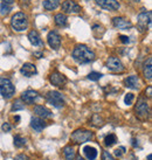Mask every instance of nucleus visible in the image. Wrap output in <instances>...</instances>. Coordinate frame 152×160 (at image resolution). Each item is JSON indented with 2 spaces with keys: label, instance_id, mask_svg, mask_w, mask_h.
<instances>
[{
  "label": "nucleus",
  "instance_id": "41",
  "mask_svg": "<svg viewBox=\"0 0 152 160\" xmlns=\"http://www.w3.org/2000/svg\"><path fill=\"white\" fill-rule=\"evenodd\" d=\"M76 160H84V159H83L81 156H77V157H76Z\"/></svg>",
  "mask_w": 152,
  "mask_h": 160
},
{
  "label": "nucleus",
  "instance_id": "22",
  "mask_svg": "<svg viewBox=\"0 0 152 160\" xmlns=\"http://www.w3.org/2000/svg\"><path fill=\"white\" fill-rule=\"evenodd\" d=\"M83 152L86 154V157L88 158V160H95L97 157V151H96L95 147H91V146H86L83 148Z\"/></svg>",
  "mask_w": 152,
  "mask_h": 160
},
{
  "label": "nucleus",
  "instance_id": "35",
  "mask_svg": "<svg viewBox=\"0 0 152 160\" xmlns=\"http://www.w3.org/2000/svg\"><path fill=\"white\" fill-rule=\"evenodd\" d=\"M102 160H115V158L108 151H103V153H102Z\"/></svg>",
  "mask_w": 152,
  "mask_h": 160
},
{
  "label": "nucleus",
  "instance_id": "30",
  "mask_svg": "<svg viewBox=\"0 0 152 160\" xmlns=\"http://www.w3.org/2000/svg\"><path fill=\"white\" fill-rule=\"evenodd\" d=\"M10 12H11V6L6 5V4H1V6H0V14L1 15H7Z\"/></svg>",
  "mask_w": 152,
  "mask_h": 160
},
{
  "label": "nucleus",
  "instance_id": "21",
  "mask_svg": "<svg viewBox=\"0 0 152 160\" xmlns=\"http://www.w3.org/2000/svg\"><path fill=\"white\" fill-rule=\"evenodd\" d=\"M63 156L66 160H74L76 153H75V148L72 146V145H67L64 148H63Z\"/></svg>",
  "mask_w": 152,
  "mask_h": 160
},
{
  "label": "nucleus",
  "instance_id": "18",
  "mask_svg": "<svg viewBox=\"0 0 152 160\" xmlns=\"http://www.w3.org/2000/svg\"><path fill=\"white\" fill-rule=\"evenodd\" d=\"M28 39H29V42L35 46V47H43V42L41 40L40 35L37 31H31L28 33Z\"/></svg>",
  "mask_w": 152,
  "mask_h": 160
},
{
  "label": "nucleus",
  "instance_id": "6",
  "mask_svg": "<svg viewBox=\"0 0 152 160\" xmlns=\"http://www.w3.org/2000/svg\"><path fill=\"white\" fill-rule=\"evenodd\" d=\"M150 23H151V12H143L137 17V27L140 33L146 32Z\"/></svg>",
  "mask_w": 152,
  "mask_h": 160
},
{
  "label": "nucleus",
  "instance_id": "4",
  "mask_svg": "<svg viewBox=\"0 0 152 160\" xmlns=\"http://www.w3.org/2000/svg\"><path fill=\"white\" fill-rule=\"evenodd\" d=\"M94 138V135L93 132L88 131V130H83V129H80V130H76L75 132L72 133L70 136V139L72 141H74L75 144H83L86 141H89Z\"/></svg>",
  "mask_w": 152,
  "mask_h": 160
},
{
  "label": "nucleus",
  "instance_id": "13",
  "mask_svg": "<svg viewBox=\"0 0 152 160\" xmlns=\"http://www.w3.org/2000/svg\"><path fill=\"white\" fill-rule=\"evenodd\" d=\"M20 73H21L23 76H26V77H32V76H34V75L38 73V70H37V67H35L33 63H25V64L21 67Z\"/></svg>",
  "mask_w": 152,
  "mask_h": 160
},
{
  "label": "nucleus",
  "instance_id": "33",
  "mask_svg": "<svg viewBox=\"0 0 152 160\" xmlns=\"http://www.w3.org/2000/svg\"><path fill=\"white\" fill-rule=\"evenodd\" d=\"M20 6L22 9H29L32 6V1L31 0H20Z\"/></svg>",
  "mask_w": 152,
  "mask_h": 160
},
{
  "label": "nucleus",
  "instance_id": "2",
  "mask_svg": "<svg viewBox=\"0 0 152 160\" xmlns=\"http://www.w3.org/2000/svg\"><path fill=\"white\" fill-rule=\"evenodd\" d=\"M11 26H12V28L15 32H23L25 29H27V27H28V19L25 15V13H22V12L15 13L12 17Z\"/></svg>",
  "mask_w": 152,
  "mask_h": 160
},
{
  "label": "nucleus",
  "instance_id": "24",
  "mask_svg": "<svg viewBox=\"0 0 152 160\" xmlns=\"http://www.w3.org/2000/svg\"><path fill=\"white\" fill-rule=\"evenodd\" d=\"M54 20H55V25L58 27H63V26L67 25V17L62 13H57L54 17Z\"/></svg>",
  "mask_w": 152,
  "mask_h": 160
},
{
  "label": "nucleus",
  "instance_id": "37",
  "mask_svg": "<svg viewBox=\"0 0 152 160\" xmlns=\"http://www.w3.org/2000/svg\"><path fill=\"white\" fill-rule=\"evenodd\" d=\"M14 160H31V159H29V157H27L26 154H18V156L14 158Z\"/></svg>",
  "mask_w": 152,
  "mask_h": 160
},
{
  "label": "nucleus",
  "instance_id": "31",
  "mask_svg": "<svg viewBox=\"0 0 152 160\" xmlns=\"http://www.w3.org/2000/svg\"><path fill=\"white\" fill-rule=\"evenodd\" d=\"M125 147L124 146H121V147H117L116 150H115V152H114V154L117 157V158H121V157H123L124 154H125Z\"/></svg>",
  "mask_w": 152,
  "mask_h": 160
},
{
  "label": "nucleus",
  "instance_id": "34",
  "mask_svg": "<svg viewBox=\"0 0 152 160\" xmlns=\"http://www.w3.org/2000/svg\"><path fill=\"white\" fill-rule=\"evenodd\" d=\"M133 100H134L133 94H126V96H125V98H124V102H125V104H126V105H131Z\"/></svg>",
  "mask_w": 152,
  "mask_h": 160
},
{
  "label": "nucleus",
  "instance_id": "11",
  "mask_svg": "<svg viewBox=\"0 0 152 160\" xmlns=\"http://www.w3.org/2000/svg\"><path fill=\"white\" fill-rule=\"evenodd\" d=\"M49 81L55 87H63L67 83V77L63 74H61L60 71H53L49 75Z\"/></svg>",
  "mask_w": 152,
  "mask_h": 160
},
{
  "label": "nucleus",
  "instance_id": "1",
  "mask_svg": "<svg viewBox=\"0 0 152 160\" xmlns=\"http://www.w3.org/2000/svg\"><path fill=\"white\" fill-rule=\"evenodd\" d=\"M73 57L78 63H89L96 59L95 53L84 44H77L73 50Z\"/></svg>",
  "mask_w": 152,
  "mask_h": 160
},
{
  "label": "nucleus",
  "instance_id": "40",
  "mask_svg": "<svg viewBox=\"0 0 152 160\" xmlns=\"http://www.w3.org/2000/svg\"><path fill=\"white\" fill-rule=\"evenodd\" d=\"M2 4H6V5H12L14 2V0H1Z\"/></svg>",
  "mask_w": 152,
  "mask_h": 160
},
{
  "label": "nucleus",
  "instance_id": "16",
  "mask_svg": "<svg viewBox=\"0 0 152 160\" xmlns=\"http://www.w3.org/2000/svg\"><path fill=\"white\" fill-rule=\"evenodd\" d=\"M34 112H35V115H38L39 118H42V119H45V118H50V117L53 116V113H52L47 108H45V106H42V105H35V106H34Z\"/></svg>",
  "mask_w": 152,
  "mask_h": 160
},
{
  "label": "nucleus",
  "instance_id": "8",
  "mask_svg": "<svg viewBox=\"0 0 152 160\" xmlns=\"http://www.w3.org/2000/svg\"><path fill=\"white\" fill-rule=\"evenodd\" d=\"M62 11L67 14H76L82 11V7L73 0H64L62 2Z\"/></svg>",
  "mask_w": 152,
  "mask_h": 160
},
{
  "label": "nucleus",
  "instance_id": "10",
  "mask_svg": "<svg viewBox=\"0 0 152 160\" xmlns=\"http://www.w3.org/2000/svg\"><path fill=\"white\" fill-rule=\"evenodd\" d=\"M47 40H48V44L50 46V48H53L54 50H57L61 47V36L55 31H52L48 33Z\"/></svg>",
  "mask_w": 152,
  "mask_h": 160
},
{
  "label": "nucleus",
  "instance_id": "17",
  "mask_svg": "<svg viewBox=\"0 0 152 160\" xmlns=\"http://www.w3.org/2000/svg\"><path fill=\"white\" fill-rule=\"evenodd\" d=\"M31 127L37 131V132H41L45 127H46V123L42 118H39V117H33L31 120Z\"/></svg>",
  "mask_w": 152,
  "mask_h": 160
},
{
  "label": "nucleus",
  "instance_id": "42",
  "mask_svg": "<svg viewBox=\"0 0 152 160\" xmlns=\"http://www.w3.org/2000/svg\"><path fill=\"white\" fill-rule=\"evenodd\" d=\"M134 1H139V0H134Z\"/></svg>",
  "mask_w": 152,
  "mask_h": 160
},
{
  "label": "nucleus",
  "instance_id": "3",
  "mask_svg": "<svg viewBox=\"0 0 152 160\" xmlns=\"http://www.w3.org/2000/svg\"><path fill=\"white\" fill-rule=\"evenodd\" d=\"M0 94L5 98H11L15 94V88L10 79L0 77Z\"/></svg>",
  "mask_w": 152,
  "mask_h": 160
},
{
  "label": "nucleus",
  "instance_id": "26",
  "mask_svg": "<svg viewBox=\"0 0 152 160\" xmlns=\"http://www.w3.org/2000/svg\"><path fill=\"white\" fill-rule=\"evenodd\" d=\"M116 141H117V137H116V135L110 133L109 136H107V137L104 138V145H105L107 147H110V146H113V145L116 144Z\"/></svg>",
  "mask_w": 152,
  "mask_h": 160
},
{
  "label": "nucleus",
  "instance_id": "28",
  "mask_svg": "<svg viewBox=\"0 0 152 160\" xmlns=\"http://www.w3.org/2000/svg\"><path fill=\"white\" fill-rule=\"evenodd\" d=\"M91 125L95 126V127H101V126L104 125V121L98 115H94L93 118H91Z\"/></svg>",
  "mask_w": 152,
  "mask_h": 160
},
{
  "label": "nucleus",
  "instance_id": "29",
  "mask_svg": "<svg viewBox=\"0 0 152 160\" xmlns=\"http://www.w3.org/2000/svg\"><path fill=\"white\" fill-rule=\"evenodd\" d=\"M23 109H25V105L20 100H17L12 105V111H18V110H23Z\"/></svg>",
  "mask_w": 152,
  "mask_h": 160
},
{
  "label": "nucleus",
  "instance_id": "36",
  "mask_svg": "<svg viewBox=\"0 0 152 160\" xmlns=\"http://www.w3.org/2000/svg\"><path fill=\"white\" fill-rule=\"evenodd\" d=\"M1 130H2L4 132H10V131L12 130V126L10 125V123H4L2 126H1Z\"/></svg>",
  "mask_w": 152,
  "mask_h": 160
},
{
  "label": "nucleus",
  "instance_id": "5",
  "mask_svg": "<svg viewBox=\"0 0 152 160\" xmlns=\"http://www.w3.org/2000/svg\"><path fill=\"white\" fill-rule=\"evenodd\" d=\"M134 111H136V115L138 116V118H140V119H146L149 117V105L144 97H140L137 100Z\"/></svg>",
  "mask_w": 152,
  "mask_h": 160
},
{
  "label": "nucleus",
  "instance_id": "14",
  "mask_svg": "<svg viewBox=\"0 0 152 160\" xmlns=\"http://www.w3.org/2000/svg\"><path fill=\"white\" fill-rule=\"evenodd\" d=\"M37 98H38V92L32 90V89L23 91L21 95V100H23L26 104H33Z\"/></svg>",
  "mask_w": 152,
  "mask_h": 160
},
{
  "label": "nucleus",
  "instance_id": "15",
  "mask_svg": "<svg viewBox=\"0 0 152 160\" xmlns=\"http://www.w3.org/2000/svg\"><path fill=\"white\" fill-rule=\"evenodd\" d=\"M113 23L116 28L118 29H128V28H131L132 27V23L131 21L126 20L124 18H121V17H116L113 19Z\"/></svg>",
  "mask_w": 152,
  "mask_h": 160
},
{
  "label": "nucleus",
  "instance_id": "25",
  "mask_svg": "<svg viewBox=\"0 0 152 160\" xmlns=\"http://www.w3.org/2000/svg\"><path fill=\"white\" fill-rule=\"evenodd\" d=\"M93 34H94V36L96 39L102 38L103 34H104V28L102 26H99V25H94L93 26Z\"/></svg>",
  "mask_w": 152,
  "mask_h": 160
},
{
  "label": "nucleus",
  "instance_id": "39",
  "mask_svg": "<svg viewBox=\"0 0 152 160\" xmlns=\"http://www.w3.org/2000/svg\"><path fill=\"white\" fill-rule=\"evenodd\" d=\"M148 92V97L149 98H151V96H152V87L150 85V87H148V90L145 91V94Z\"/></svg>",
  "mask_w": 152,
  "mask_h": 160
},
{
  "label": "nucleus",
  "instance_id": "9",
  "mask_svg": "<svg viewBox=\"0 0 152 160\" xmlns=\"http://www.w3.org/2000/svg\"><path fill=\"white\" fill-rule=\"evenodd\" d=\"M107 68L110 71H114V73H122V71H124L123 63L121 62V60L118 57H115V56H111V57L108 59V61H107Z\"/></svg>",
  "mask_w": 152,
  "mask_h": 160
},
{
  "label": "nucleus",
  "instance_id": "32",
  "mask_svg": "<svg viewBox=\"0 0 152 160\" xmlns=\"http://www.w3.org/2000/svg\"><path fill=\"white\" fill-rule=\"evenodd\" d=\"M101 77H102V74L101 73H97V71H91L88 75V79L90 81H98Z\"/></svg>",
  "mask_w": 152,
  "mask_h": 160
},
{
  "label": "nucleus",
  "instance_id": "38",
  "mask_svg": "<svg viewBox=\"0 0 152 160\" xmlns=\"http://www.w3.org/2000/svg\"><path fill=\"white\" fill-rule=\"evenodd\" d=\"M119 39L122 42H124V43H129L130 40H129V38L128 36H125V35H119Z\"/></svg>",
  "mask_w": 152,
  "mask_h": 160
},
{
  "label": "nucleus",
  "instance_id": "12",
  "mask_svg": "<svg viewBox=\"0 0 152 160\" xmlns=\"http://www.w3.org/2000/svg\"><path fill=\"white\" fill-rule=\"evenodd\" d=\"M96 4L108 11H117L119 8V4L116 0H95Z\"/></svg>",
  "mask_w": 152,
  "mask_h": 160
},
{
  "label": "nucleus",
  "instance_id": "20",
  "mask_svg": "<svg viewBox=\"0 0 152 160\" xmlns=\"http://www.w3.org/2000/svg\"><path fill=\"white\" fill-rule=\"evenodd\" d=\"M124 83H125V87L130 88V89H138V87H139V80L134 75L129 76L126 80L124 81Z\"/></svg>",
  "mask_w": 152,
  "mask_h": 160
},
{
  "label": "nucleus",
  "instance_id": "19",
  "mask_svg": "<svg viewBox=\"0 0 152 160\" xmlns=\"http://www.w3.org/2000/svg\"><path fill=\"white\" fill-rule=\"evenodd\" d=\"M143 74H144V77L148 81H150L152 79V59L151 57H149L148 61L145 62L144 68H143Z\"/></svg>",
  "mask_w": 152,
  "mask_h": 160
},
{
  "label": "nucleus",
  "instance_id": "27",
  "mask_svg": "<svg viewBox=\"0 0 152 160\" xmlns=\"http://www.w3.org/2000/svg\"><path fill=\"white\" fill-rule=\"evenodd\" d=\"M25 145H26V138L22 137V136H20V135H17L14 137V146L18 147V148H21Z\"/></svg>",
  "mask_w": 152,
  "mask_h": 160
},
{
  "label": "nucleus",
  "instance_id": "7",
  "mask_svg": "<svg viewBox=\"0 0 152 160\" xmlns=\"http://www.w3.org/2000/svg\"><path fill=\"white\" fill-rule=\"evenodd\" d=\"M47 102L55 108H62L64 105V98L58 91H49L46 96Z\"/></svg>",
  "mask_w": 152,
  "mask_h": 160
},
{
  "label": "nucleus",
  "instance_id": "23",
  "mask_svg": "<svg viewBox=\"0 0 152 160\" xmlns=\"http://www.w3.org/2000/svg\"><path fill=\"white\" fill-rule=\"evenodd\" d=\"M60 5V0H45L43 1V8L47 11H54Z\"/></svg>",
  "mask_w": 152,
  "mask_h": 160
}]
</instances>
